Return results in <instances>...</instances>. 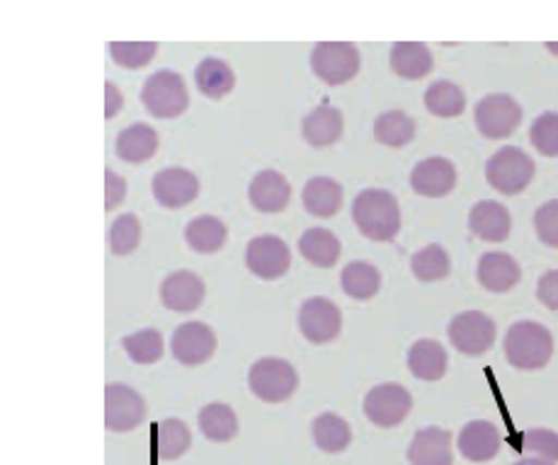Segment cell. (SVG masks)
Instances as JSON below:
<instances>
[{
    "label": "cell",
    "instance_id": "cell-46",
    "mask_svg": "<svg viewBox=\"0 0 558 465\" xmlns=\"http://www.w3.org/2000/svg\"><path fill=\"white\" fill-rule=\"evenodd\" d=\"M512 465H556V463L542 461V458H520L518 463H512Z\"/></svg>",
    "mask_w": 558,
    "mask_h": 465
},
{
    "label": "cell",
    "instance_id": "cell-4",
    "mask_svg": "<svg viewBox=\"0 0 558 465\" xmlns=\"http://www.w3.org/2000/svg\"><path fill=\"white\" fill-rule=\"evenodd\" d=\"M534 160L518 146H502L486 163L488 185L500 194H508V197L527 189L534 180Z\"/></svg>",
    "mask_w": 558,
    "mask_h": 465
},
{
    "label": "cell",
    "instance_id": "cell-2",
    "mask_svg": "<svg viewBox=\"0 0 558 465\" xmlns=\"http://www.w3.org/2000/svg\"><path fill=\"white\" fill-rule=\"evenodd\" d=\"M502 350L512 369L539 371L554 356V334L539 322L520 320L508 330Z\"/></svg>",
    "mask_w": 558,
    "mask_h": 465
},
{
    "label": "cell",
    "instance_id": "cell-16",
    "mask_svg": "<svg viewBox=\"0 0 558 465\" xmlns=\"http://www.w3.org/2000/svg\"><path fill=\"white\" fill-rule=\"evenodd\" d=\"M204 296H207V286H204L202 277L187 272V269L170 272L160 284V301L168 310L175 313L197 310L204 303Z\"/></svg>",
    "mask_w": 558,
    "mask_h": 465
},
{
    "label": "cell",
    "instance_id": "cell-39",
    "mask_svg": "<svg viewBox=\"0 0 558 465\" xmlns=\"http://www.w3.org/2000/svg\"><path fill=\"white\" fill-rule=\"evenodd\" d=\"M112 61L122 69H144L154 61L158 45L156 41H110L107 45Z\"/></svg>",
    "mask_w": 558,
    "mask_h": 465
},
{
    "label": "cell",
    "instance_id": "cell-9",
    "mask_svg": "<svg viewBox=\"0 0 558 465\" xmlns=\"http://www.w3.org/2000/svg\"><path fill=\"white\" fill-rule=\"evenodd\" d=\"M474 122L481 136H486L488 140L508 138L522 124V107L510 95L493 93L478 100L474 110Z\"/></svg>",
    "mask_w": 558,
    "mask_h": 465
},
{
    "label": "cell",
    "instance_id": "cell-32",
    "mask_svg": "<svg viewBox=\"0 0 558 465\" xmlns=\"http://www.w3.org/2000/svg\"><path fill=\"white\" fill-rule=\"evenodd\" d=\"M340 286L350 298L369 301L379 294L381 289V272L369 262H350L340 274Z\"/></svg>",
    "mask_w": 558,
    "mask_h": 465
},
{
    "label": "cell",
    "instance_id": "cell-38",
    "mask_svg": "<svg viewBox=\"0 0 558 465\" xmlns=\"http://www.w3.org/2000/svg\"><path fill=\"white\" fill-rule=\"evenodd\" d=\"M138 243H142V223L134 213H122L112 221L110 231H107V245H110L112 255L126 257L132 255Z\"/></svg>",
    "mask_w": 558,
    "mask_h": 465
},
{
    "label": "cell",
    "instance_id": "cell-47",
    "mask_svg": "<svg viewBox=\"0 0 558 465\" xmlns=\"http://www.w3.org/2000/svg\"><path fill=\"white\" fill-rule=\"evenodd\" d=\"M546 49H549L551 53H556V57H558V45H556V41H549V45H546Z\"/></svg>",
    "mask_w": 558,
    "mask_h": 465
},
{
    "label": "cell",
    "instance_id": "cell-29",
    "mask_svg": "<svg viewBox=\"0 0 558 465\" xmlns=\"http://www.w3.org/2000/svg\"><path fill=\"white\" fill-rule=\"evenodd\" d=\"M197 425L204 439L214 443H227L239 435V417L227 403H209L199 409Z\"/></svg>",
    "mask_w": 558,
    "mask_h": 465
},
{
    "label": "cell",
    "instance_id": "cell-28",
    "mask_svg": "<svg viewBox=\"0 0 558 465\" xmlns=\"http://www.w3.org/2000/svg\"><path fill=\"white\" fill-rule=\"evenodd\" d=\"M299 253L306 259L308 265L330 269L336 267L340 259L342 245L338 235L328 229H308L302 237H299Z\"/></svg>",
    "mask_w": 558,
    "mask_h": 465
},
{
    "label": "cell",
    "instance_id": "cell-12",
    "mask_svg": "<svg viewBox=\"0 0 558 465\" xmlns=\"http://www.w3.org/2000/svg\"><path fill=\"white\" fill-rule=\"evenodd\" d=\"M217 352V334L207 322L192 320L182 322L170 340V354L182 366H202L207 364Z\"/></svg>",
    "mask_w": 558,
    "mask_h": 465
},
{
    "label": "cell",
    "instance_id": "cell-26",
    "mask_svg": "<svg viewBox=\"0 0 558 465\" xmlns=\"http://www.w3.org/2000/svg\"><path fill=\"white\" fill-rule=\"evenodd\" d=\"M302 201L306 211L316 219H332L342 207L340 182L330 178H311L304 185Z\"/></svg>",
    "mask_w": 558,
    "mask_h": 465
},
{
    "label": "cell",
    "instance_id": "cell-22",
    "mask_svg": "<svg viewBox=\"0 0 558 465\" xmlns=\"http://www.w3.org/2000/svg\"><path fill=\"white\" fill-rule=\"evenodd\" d=\"M342 129H345V119H342V112L338 107L320 105L304 117L302 136L308 146L326 148V146L338 144L342 136Z\"/></svg>",
    "mask_w": 558,
    "mask_h": 465
},
{
    "label": "cell",
    "instance_id": "cell-8",
    "mask_svg": "<svg viewBox=\"0 0 558 465\" xmlns=\"http://www.w3.org/2000/svg\"><path fill=\"white\" fill-rule=\"evenodd\" d=\"M413 409V395L405 391L401 383H381L374 386L372 391L364 395V417H367L374 427L393 429L411 415Z\"/></svg>",
    "mask_w": 558,
    "mask_h": 465
},
{
    "label": "cell",
    "instance_id": "cell-45",
    "mask_svg": "<svg viewBox=\"0 0 558 465\" xmlns=\"http://www.w3.org/2000/svg\"><path fill=\"white\" fill-rule=\"evenodd\" d=\"M124 105V97L114 83H105V119H112L120 114Z\"/></svg>",
    "mask_w": 558,
    "mask_h": 465
},
{
    "label": "cell",
    "instance_id": "cell-25",
    "mask_svg": "<svg viewBox=\"0 0 558 465\" xmlns=\"http://www.w3.org/2000/svg\"><path fill=\"white\" fill-rule=\"evenodd\" d=\"M117 156L124 163H146V160H151L158 150V134L156 129H151L148 124H132L126 126L117 136V144H114Z\"/></svg>",
    "mask_w": 558,
    "mask_h": 465
},
{
    "label": "cell",
    "instance_id": "cell-20",
    "mask_svg": "<svg viewBox=\"0 0 558 465\" xmlns=\"http://www.w3.org/2000/svg\"><path fill=\"white\" fill-rule=\"evenodd\" d=\"M248 199L255 211L260 213H279L287 209L292 199V185L277 170H263L253 178L248 187Z\"/></svg>",
    "mask_w": 558,
    "mask_h": 465
},
{
    "label": "cell",
    "instance_id": "cell-14",
    "mask_svg": "<svg viewBox=\"0 0 558 465\" xmlns=\"http://www.w3.org/2000/svg\"><path fill=\"white\" fill-rule=\"evenodd\" d=\"M154 197L166 209H182L199 197V180L192 170L166 168L154 178Z\"/></svg>",
    "mask_w": 558,
    "mask_h": 465
},
{
    "label": "cell",
    "instance_id": "cell-33",
    "mask_svg": "<svg viewBox=\"0 0 558 465\" xmlns=\"http://www.w3.org/2000/svg\"><path fill=\"white\" fill-rule=\"evenodd\" d=\"M374 138L381 146L389 148H403L415 138V119L405 114L403 110H391L377 117L374 122Z\"/></svg>",
    "mask_w": 558,
    "mask_h": 465
},
{
    "label": "cell",
    "instance_id": "cell-43",
    "mask_svg": "<svg viewBox=\"0 0 558 465\" xmlns=\"http://www.w3.org/2000/svg\"><path fill=\"white\" fill-rule=\"evenodd\" d=\"M126 197V180L122 175H117L114 170L107 168L105 170V209L112 211L120 207Z\"/></svg>",
    "mask_w": 558,
    "mask_h": 465
},
{
    "label": "cell",
    "instance_id": "cell-34",
    "mask_svg": "<svg viewBox=\"0 0 558 465\" xmlns=\"http://www.w3.org/2000/svg\"><path fill=\"white\" fill-rule=\"evenodd\" d=\"M190 446H192V431L185 421L178 417L158 421L156 451L160 461H178L180 456H185Z\"/></svg>",
    "mask_w": 558,
    "mask_h": 465
},
{
    "label": "cell",
    "instance_id": "cell-10",
    "mask_svg": "<svg viewBox=\"0 0 558 465\" xmlns=\"http://www.w3.org/2000/svg\"><path fill=\"white\" fill-rule=\"evenodd\" d=\"M146 419V400L132 386L107 383L105 386V429L124 435L142 427Z\"/></svg>",
    "mask_w": 558,
    "mask_h": 465
},
{
    "label": "cell",
    "instance_id": "cell-1",
    "mask_svg": "<svg viewBox=\"0 0 558 465\" xmlns=\"http://www.w3.org/2000/svg\"><path fill=\"white\" fill-rule=\"evenodd\" d=\"M352 221L374 243H391L401 231V204L386 189H364L352 201Z\"/></svg>",
    "mask_w": 558,
    "mask_h": 465
},
{
    "label": "cell",
    "instance_id": "cell-15",
    "mask_svg": "<svg viewBox=\"0 0 558 465\" xmlns=\"http://www.w3.org/2000/svg\"><path fill=\"white\" fill-rule=\"evenodd\" d=\"M411 187L427 199H442L457 187V168L442 156L425 158L411 172Z\"/></svg>",
    "mask_w": 558,
    "mask_h": 465
},
{
    "label": "cell",
    "instance_id": "cell-24",
    "mask_svg": "<svg viewBox=\"0 0 558 465\" xmlns=\"http://www.w3.org/2000/svg\"><path fill=\"white\" fill-rule=\"evenodd\" d=\"M449 366L447 350L437 340H417L408 350V369L421 381H439Z\"/></svg>",
    "mask_w": 558,
    "mask_h": 465
},
{
    "label": "cell",
    "instance_id": "cell-44",
    "mask_svg": "<svg viewBox=\"0 0 558 465\" xmlns=\"http://www.w3.org/2000/svg\"><path fill=\"white\" fill-rule=\"evenodd\" d=\"M536 298L549 310H558V269H549L536 281Z\"/></svg>",
    "mask_w": 558,
    "mask_h": 465
},
{
    "label": "cell",
    "instance_id": "cell-30",
    "mask_svg": "<svg viewBox=\"0 0 558 465\" xmlns=\"http://www.w3.org/2000/svg\"><path fill=\"white\" fill-rule=\"evenodd\" d=\"M195 83L202 95H207L209 100H221L235 88V75L227 61L221 59H204L195 69Z\"/></svg>",
    "mask_w": 558,
    "mask_h": 465
},
{
    "label": "cell",
    "instance_id": "cell-42",
    "mask_svg": "<svg viewBox=\"0 0 558 465\" xmlns=\"http://www.w3.org/2000/svg\"><path fill=\"white\" fill-rule=\"evenodd\" d=\"M534 229L544 245L558 247V199L546 201L539 209H536Z\"/></svg>",
    "mask_w": 558,
    "mask_h": 465
},
{
    "label": "cell",
    "instance_id": "cell-19",
    "mask_svg": "<svg viewBox=\"0 0 558 465\" xmlns=\"http://www.w3.org/2000/svg\"><path fill=\"white\" fill-rule=\"evenodd\" d=\"M476 279L490 294H508L520 284L522 269L518 259L508 253H486L478 259Z\"/></svg>",
    "mask_w": 558,
    "mask_h": 465
},
{
    "label": "cell",
    "instance_id": "cell-37",
    "mask_svg": "<svg viewBox=\"0 0 558 465\" xmlns=\"http://www.w3.org/2000/svg\"><path fill=\"white\" fill-rule=\"evenodd\" d=\"M122 347H124L129 359H132L134 364L148 366V364H156V362L163 359L166 340L158 330L146 328V330H138L134 334H129V338H124Z\"/></svg>",
    "mask_w": 558,
    "mask_h": 465
},
{
    "label": "cell",
    "instance_id": "cell-40",
    "mask_svg": "<svg viewBox=\"0 0 558 465\" xmlns=\"http://www.w3.org/2000/svg\"><path fill=\"white\" fill-rule=\"evenodd\" d=\"M530 140L542 156L558 158V112H544L542 117H536Z\"/></svg>",
    "mask_w": 558,
    "mask_h": 465
},
{
    "label": "cell",
    "instance_id": "cell-6",
    "mask_svg": "<svg viewBox=\"0 0 558 465\" xmlns=\"http://www.w3.org/2000/svg\"><path fill=\"white\" fill-rule=\"evenodd\" d=\"M360 51L350 41H320L311 51V69L326 85H345L360 73Z\"/></svg>",
    "mask_w": 558,
    "mask_h": 465
},
{
    "label": "cell",
    "instance_id": "cell-35",
    "mask_svg": "<svg viewBox=\"0 0 558 465\" xmlns=\"http://www.w3.org/2000/svg\"><path fill=\"white\" fill-rule=\"evenodd\" d=\"M425 107L439 119H452L464 112L466 95L452 81H435L425 93Z\"/></svg>",
    "mask_w": 558,
    "mask_h": 465
},
{
    "label": "cell",
    "instance_id": "cell-36",
    "mask_svg": "<svg viewBox=\"0 0 558 465\" xmlns=\"http://www.w3.org/2000/svg\"><path fill=\"white\" fill-rule=\"evenodd\" d=\"M411 272L417 281L433 284V281H442L452 272V259L442 245H425L411 257Z\"/></svg>",
    "mask_w": 558,
    "mask_h": 465
},
{
    "label": "cell",
    "instance_id": "cell-23",
    "mask_svg": "<svg viewBox=\"0 0 558 465\" xmlns=\"http://www.w3.org/2000/svg\"><path fill=\"white\" fill-rule=\"evenodd\" d=\"M433 66V51L423 41H399L391 47V71L403 81H421Z\"/></svg>",
    "mask_w": 558,
    "mask_h": 465
},
{
    "label": "cell",
    "instance_id": "cell-11",
    "mask_svg": "<svg viewBox=\"0 0 558 465\" xmlns=\"http://www.w3.org/2000/svg\"><path fill=\"white\" fill-rule=\"evenodd\" d=\"M245 267L263 281L282 279L292 267V250L282 237L257 235L245 247Z\"/></svg>",
    "mask_w": 558,
    "mask_h": 465
},
{
    "label": "cell",
    "instance_id": "cell-27",
    "mask_svg": "<svg viewBox=\"0 0 558 465\" xmlns=\"http://www.w3.org/2000/svg\"><path fill=\"white\" fill-rule=\"evenodd\" d=\"M185 241L195 253L214 255L227 245L229 229L217 216H197L185 225Z\"/></svg>",
    "mask_w": 558,
    "mask_h": 465
},
{
    "label": "cell",
    "instance_id": "cell-3",
    "mask_svg": "<svg viewBox=\"0 0 558 465\" xmlns=\"http://www.w3.org/2000/svg\"><path fill=\"white\" fill-rule=\"evenodd\" d=\"M248 388L257 400H263V403H287V400L296 393L299 374L287 359L265 356V359H257L251 366Z\"/></svg>",
    "mask_w": 558,
    "mask_h": 465
},
{
    "label": "cell",
    "instance_id": "cell-18",
    "mask_svg": "<svg viewBox=\"0 0 558 465\" xmlns=\"http://www.w3.org/2000/svg\"><path fill=\"white\" fill-rule=\"evenodd\" d=\"M408 463L411 465H452V431L442 427H425L415 431L408 446Z\"/></svg>",
    "mask_w": 558,
    "mask_h": 465
},
{
    "label": "cell",
    "instance_id": "cell-7",
    "mask_svg": "<svg viewBox=\"0 0 558 465\" xmlns=\"http://www.w3.org/2000/svg\"><path fill=\"white\" fill-rule=\"evenodd\" d=\"M452 347L464 356L486 354L498 338V328L493 318L481 310H464L452 318L447 328Z\"/></svg>",
    "mask_w": 558,
    "mask_h": 465
},
{
    "label": "cell",
    "instance_id": "cell-31",
    "mask_svg": "<svg viewBox=\"0 0 558 465\" xmlns=\"http://www.w3.org/2000/svg\"><path fill=\"white\" fill-rule=\"evenodd\" d=\"M311 437L320 451L342 453L352 443V429L340 415L324 413L311 421Z\"/></svg>",
    "mask_w": 558,
    "mask_h": 465
},
{
    "label": "cell",
    "instance_id": "cell-5",
    "mask_svg": "<svg viewBox=\"0 0 558 465\" xmlns=\"http://www.w3.org/2000/svg\"><path fill=\"white\" fill-rule=\"evenodd\" d=\"M142 102L146 112L156 119H175L185 114L190 107L187 85L175 71H156L144 83Z\"/></svg>",
    "mask_w": 558,
    "mask_h": 465
},
{
    "label": "cell",
    "instance_id": "cell-21",
    "mask_svg": "<svg viewBox=\"0 0 558 465\" xmlns=\"http://www.w3.org/2000/svg\"><path fill=\"white\" fill-rule=\"evenodd\" d=\"M469 231L486 243L508 241L512 231L508 207L493 199L474 204V209L469 211Z\"/></svg>",
    "mask_w": 558,
    "mask_h": 465
},
{
    "label": "cell",
    "instance_id": "cell-13",
    "mask_svg": "<svg viewBox=\"0 0 558 465\" xmlns=\"http://www.w3.org/2000/svg\"><path fill=\"white\" fill-rule=\"evenodd\" d=\"M299 330L314 344L332 342L342 330V313L330 298L314 296L299 310Z\"/></svg>",
    "mask_w": 558,
    "mask_h": 465
},
{
    "label": "cell",
    "instance_id": "cell-17",
    "mask_svg": "<svg viewBox=\"0 0 558 465\" xmlns=\"http://www.w3.org/2000/svg\"><path fill=\"white\" fill-rule=\"evenodd\" d=\"M457 449L471 463H488L500 451V431L488 419H474L459 431Z\"/></svg>",
    "mask_w": 558,
    "mask_h": 465
},
{
    "label": "cell",
    "instance_id": "cell-41",
    "mask_svg": "<svg viewBox=\"0 0 558 465\" xmlns=\"http://www.w3.org/2000/svg\"><path fill=\"white\" fill-rule=\"evenodd\" d=\"M522 451L532 453V458L558 463V431L527 429L522 435Z\"/></svg>",
    "mask_w": 558,
    "mask_h": 465
}]
</instances>
